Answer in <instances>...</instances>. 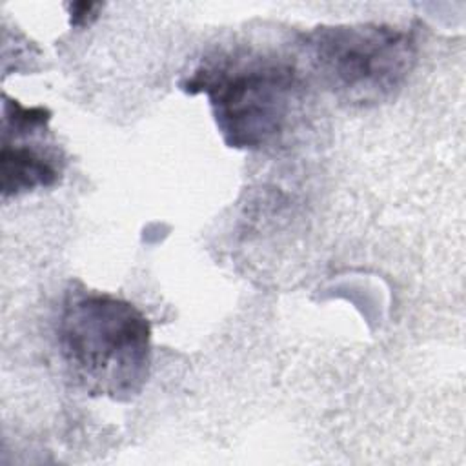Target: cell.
Masks as SVG:
<instances>
[{
    "label": "cell",
    "instance_id": "cell-3",
    "mask_svg": "<svg viewBox=\"0 0 466 466\" xmlns=\"http://www.w3.org/2000/svg\"><path fill=\"white\" fill-rule=\"evenodd\" d=\"M304 49L319 80L359 106L391 98L417 56L410 33L382 24L320 25L306 35Z\"/></svg>",
    "mask_w": 466,
    "mask_h": 466
},
{
    "label": "cell",
    "instance_id": "cell-1",
    "mask_svg": "<svg viewBox=\"0 0 466 466\" xmlns=\"http://www.w3.org/2000/svg\"><path fill=\"white\" fill-rule=\"evenodd\" d=\"M60 355L91 395L129 400L151 366V328L131 302L96 291L67 295L58 319Z\"/></svg>",
    "mask_w": 466,
    "mask_h": 466
},
{
    "label": "cell",
    "instance_id": "cell-4",
    "mask_svg": "<svg viewBox=\"0 0 466 466\" xmlns=\"http://www.w3.org/2000/svg\"><path fill=\"white\" fill-rule=\"evenodd\" d=\"M49 109L25 107L4 95L2 107V197H16L36 187H51L60 178V157L46 142Z\"/></svg>",
    "mask_w": 466,
    "mask_h": 466
},
{
    "label": "cell",
    "instance_id": "cell-2",
    "mask_svg": "<svg viewBox=\"0 0 466 466\" xmlns=\"http://www.w3.org/2000/svg\"><path fill=\"white\" fill-rule=\"evenodd\" d=\"M295 67L269 56H222L182 82L206 93L217 127L229 147L258 149L279 137L299 95Z\"/></svg>",
    "mask_w": 466,
    "mask_h": 466
},
{
    "label": "cell",
    "instance_id": "cell-5",
    "mask_svg": "<svg viewBox=\"0 0 466 466\" xmlns=\"http://www.w3.org/2000/svg\"><path fill=\"white\" fill-rule=\"evenodd\" d=\"M100 7L98 4L91 2H76L71 4V25H87L91 18H95V9Z\"/></svg>",
    "mask_w": 466,
    "mask_h": 466
}]
</instances>
